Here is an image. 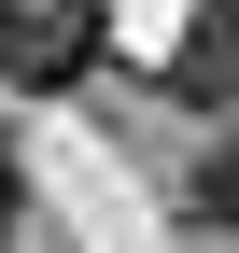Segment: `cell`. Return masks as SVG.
I'll return each mask as SVG.
<instances>
[{
	"mask_svg": "<svg viewBox=\"0 0 239 253\" xmlns=\"http://www.w3.org/2000/svg\"><path fill=\"white\" fill-rule=\"evenodd\" d=\"M0 71L14 84H84L99 71V0H0Z\"/></svg>",
	"mask_w": 239,
	"mask_h": 253,
	"instance_id": "cell-1",
	"label": "cell"
},
{
	"mask_svg": "<svg viewBox=\"0 0 239 253\" xmlns=\"http://www.w3.org/2000/svg\"><path fill=\"white\" fill-rule=\"evenodd\" d=\"M14 211H28V169H14V141H0V225H14Z\"/></svg>",
	"mask_w": 239,
	"mask_h": 253,
	"instance_id": "cell-4",
	"label": "cell"
},
{
	"mask_svg": "<svg viewBox=\"0 0 239 253\" xmlns=\"http://www.w3.org/2000/svg\"><path fill=\"white\" fill-rule=\"evenodd\" d=\"M183 197H197V225H239V126L197 155V183H183Z\"/></svg>",
	"mask_w": 239,
	"mask_h": 253,
	"instance_id": "cell-3",
	"label": "cell"
},
{
	"mask_svg": "<svg viewBox=\"0 0 239 253\" xmlns=\"http://www.w3.org/2000/svg\"><path fill=\"white\" fill-rule=\"evenodd\" d=\"M169 99H239V0H197L169 42Z\"/></svg>",
	"mask_w": 239,
	"mask_h": 253,
	"instance_id": "cell-2",
	"label": "cell"
}]
</instances>
